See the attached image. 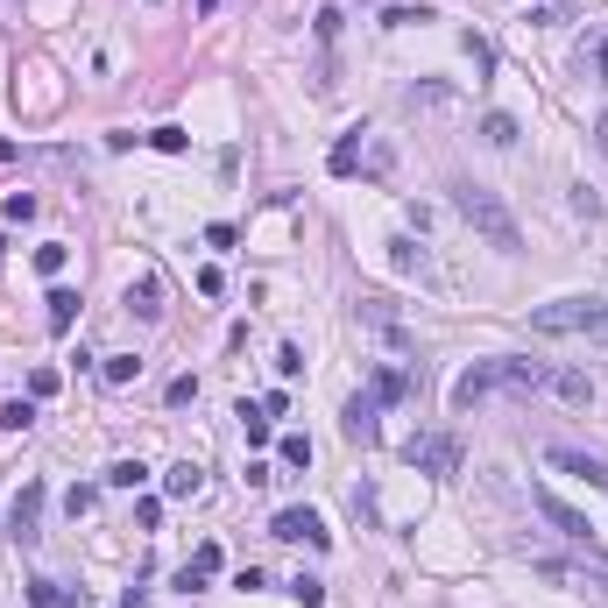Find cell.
I'll return each instance as SVG.
<instances>
[{
    "mask_svg": "<svg viewBox=\"0 0 608 608\" xmlns=\"http://www.w3.org/2000/svg\"><path fill=\"white\" fill-rule=\"evenodd\" d=\"M545 361H516V354H496V361H474L460 382H453V410H474L481 397H496V390H545Z\"/></svg>",
    "mask_w": 608,
    "mask_h": 608,
    "instance_id": "1",
    "label": "cell"
},
{
    "mask_svg": "<svg viewBox=\"0 0 608 608\" xmlns=\"http://www.w3.org/2000/svg\"><path fill=\"white\" fill-rule=\"evenodd\" d=\"M530 333L545 340H608V298H559L530 311Z\"/></svg>",
    "mask_w": 608,
    "mask_h": 608,
    "instance_id": "2",
    "label": "cell"
},
{
    "mask_svg": "<svg viewBox=\"0 0 608 608\" xmlns=\"http://www.w3.org/2000/svg\"><path fill=\"white\" fill-rule=\"evenodd\" d=\"M453 205H460V219L489 241V248H523V234H516V219H509V205L489 192V185H474V177H460L453 185Z\"/></svg>",
    "mask_w": 608,
    "mask_h": 608,
    "instance_id": "3",
    "label": "cell"
},
{
    "mask_svg": "<svg viewBox=\"0 0 608 608\" xmlns=\"http://www.w3.org/2000/svg\"><path fill=\"white\" fill-rule=\"evenodd\" d=\"M573 552H580V559H530V573L552 580V587H580V580H587V587L608 595V552L602 545H573Z\"/></svg>",
    "mask_w": 608,
    "mask_h": 608,
    "instance_id": "4",
    "label": "cell"
},
{
    "mask_svg": "<svg viewBox=\"0 0 608 608\" xmlns=\"http://www.w3.org/2000/svg\"><path fill=\"white\" fill-rule=\"evenodd\" d=\"M530 509H538V516H545V523H552L566 545H595V523H587V516H580L573 503H559L552 489H530Z\"/></svg>",
    "mask_w": 608,
    "mask_h": 608,
    "instance_id": "5",
    "label": "cell"
},
{
    "mask_svg": "<svg viewBox=\"0 0 608 608\" xmlns=\"http://www.w3.org/2000/svg\"><path fill=\"white\" fill-rule=\"evenodd\" d=\"M269 538H283V545H311V552L333 545V530L318 523V509H276V516H269Z\"/></svg>",
    "mask_w": 608,
    "mask_h": 608,
    "instance_id": "6",
    "label": "cell"
},
{
    "mask_svg": "<svg viewBox=\"0 0 608 608\" xmlns=\"http://www.w3.org/2000/svg\"><path fill=\"white\" fill-rule=\"evenodd\" d=\"M7 538L14 545H36L43 538V481H21V496L7 509Z\"/></svg>",
    "mask_w": 608,
    "mask_h": 608,
    "instance_id": "7",
    "label": "cell"
},
{
    "mask_svg": "<svg viewBox=\"0 0 608 608\" xmlns=\"http://www.w3.org/2000/svg\"><path fill=\"white\" fill-rule=\"evenodd\" d=\"M340 431H347L354 446H375V439H382V397H375V390H368V397H347Z\"/></svg>",
    "mask_w": 608,
    "mask_h": 608,
    "instance_id": "8",
    "label": "cell"
},
{
    "mask_svg": "<svg viewBox=\"0 0 608 608\" xmlns=\"http://www.w3.org/2000/svg\"><path fill=\"white\" fill-rule=\"evenodd\" d=\"M545 460H552L559 474H580L587 489H602V496H608V460H602V453H580V446H552Z\"/></svg>",
    "mask_w": 608,
    "mask_h": 608,
    "instance_id": "9",
    "label": "cell"
},
{
    "mask_svg": "<svg viewBox=\"0 0 608 608\" xmlns=\"http://www.w3.org/2000/svg\"><path fill=\"white\" fill-rule=\"evenodd\" d=\"M410 467H431V474H460V439H410Z\"/></svg>",
    "mask_w": 608,
    "mask_h": 608,
    "instance_id": "10",
    "label": "cell"
},
{
    "mask_svg": "<svg viewBox=\"0 0 608 608\" xmlns=\"http://www.w3.org/2000/svg\"><path fill=\"white\" fill-rule=\"evenodd\" d=\"M545 390H552L559 404H595V382H587L580 368H552V375H545Z\"/></svg>",
    "mask_w": 608,
    "mask_h": 608,
    "instance_id": "11",
    "label": "cell"
},
{
    "mask_svg": "<svg viewBox=\"0 0 608 608\" xmlns=\"http://www.w3.org/2000/svg\"><path fill=\"white\" fill-rule=\"evenodd\" d=\"M199 489H205V467H199V460H177V467L163 474V496H177V503H185V496H199Z\"/></svg>",
    "mask_w": 608,
    "mask_h": 608,
    "instance_id": "12",
    "label": "cell"
},
{
    "mask_svg": "<svg viewBox=\"0 0 608 608\" xmlns=\"http://www.w3.org/2000/svg\"><path fill=\"white\" fill-rule=\"evenodd\" d=\"M100 375L113 382V390H127V382L142 375V354H100Z\"/></svg>",
    "mask_w": 608,
    "mask_h": 608,
    "instance_id": "13",
    "label": "cell"
},
{
    "mask_svg": "<svg viewBox=\"0 0 608 608\" xmlns=\"http://www.w3.org/2000/svg\"><path fill=\"white\" fill-rule=\"evenodd\" d=\"M127 311H142V318H156V311H163V283H156V276H142V283H127Z\"/></svg>",
    "mask_w": 608,
    "mask_h": 608,
    "instance_id": "14",
    "label": "cell"
},
{
    "mask_svg": "<svg viewBox=\"0 0 608 608\" xmlns=\"http://www.w3.org/2000/svg\"><path fill=\"white\" fill-rule=\"evenodd\" d=\"M29 602H36V608H86V595H71V587H57V580H36Z\"/></svg>",
    "mask_w": 608,
    "mask_h": 608,
    "instance_id": "15",
    "label": "cell"
},
{
    "mask_svg": "<svg viewBox=\"0 0 608 608\" xmlns=\"http://www.w3.org/2000/svg\"><path fill=\"white\" fill-rule=\"evenodd\" d=\"M354 163H361V127H354V135H347V142L325 156V170H333V177H354Z\"/></svg>",
    "mask_w": 608,
    "mask_h": 608,
    "instance_id": "16",
    "label": "cell"
},
{
    "mask_svg": "<svg viewBox=\"0 0 608 608\" xmlns=\"http://www.w3.org/2000/svg\"><path fill=\"white\" fill-rule=\"evenodd\" d=\"M71 318H78V291H64V283H57V291H50V325H57V333H71Z\"/></svg>",
    "mask_w": 608,
    "mask_h": 608,
    "instance_id": "17",
    "label": "cell"
},
{
    "mask_svg": "<svg viewBox=\"0 0 608 608\" xmlns=\"http://www.w3.org/2000/svg\"><path fill=\"white\" fill-rule=\"evenodd\" d=\"M481 142H496V149H516V113H489V120H481Z\"/></svg>",
    "mask_w": 608,
    "mask_h": 608,
    "instance_id": "18",
    "label": "cell"
},
{
    "mask_svg": "<svg viewBox=\"0 0 608 608\" xmlns=\"http://www.w3.org/2000/svg\"><path fill=\"white\" fill-rule=\"evenodd\" d=\"M29 424H36V397H14L0 410V431H29Z\"/></svg>",
    "mask_w": 608,
    "mask_h": 608,
    "instance_id": "19",
    "label": "cell"
},
{
    "mask_svg": "<svg viewBox=\"0 0 608 608\" xmlns=\"http://www.w3.org/2000/svg\"><path fill=\"white\" fill-rule=\"evenodd\" d=\"M106 481H113V489H142V481H149V467H142V460H113V467H106Z\"/></svg>",
    "mask_w": 608,
    "mask_h": 608,
    "instance_id": "20",
    "label": "cell"
},
{
    "mask_svg": "<svg viewBox=\"0 0 608 608\" xmlns=\"http://www.w3.org/2000/svg\"><path fill=\"white\" fill-rule=\"evenodd\" d=\"M276 460H283V467H311V439H304V431H291V439L276 446Z\"/></svg>",
    "mask_w": 608,
    "mask_h": 608,
    "instance_id": "21",
    "label": "cell"
},
{
    "mask_svg": "<svg viewBox=\"0 0 608 608\" xmlns=\"http://www.w3.org/2000/svg\"><path fill=\"white\" fill-rule=\"evenodd\" d=\"M149 142H156V149H163V156H185V149H192V135H185V127H156V135H149Z\"/></svg>",
    "mask_w": 608,
    "mask_h": 608,
    "instance_id": "22",
    "label": "cell"
},
{
    "mask_svg": "<svg viewBox=\"0 0 608 608\" xmlns=\"http://www.w3.org/2000/svg\"><path fill=\"white\" fill-rule=\"evenodd\" d=\"M64 255H71V248L50 241V248H36V269H43V276H64Z\"/></svg>",
    "mask_w": 608,
    "mask_h": 608,
    "instance_id": "23",
    "label": "cell"
},
{
    "mask_svg": "<svg viewBox=\"0 0 608 608\" xmlns=\"http://www.w3.org/2000/svg\"><path fill=\"white\" fill-rule=\"evenodd\" d=\"M291 595H298L304 608H318V602H325V580H311V573H298V580H291Z\"/></svg>",
    "mask_w": 608,
    "mask_h": 608,
    "instance_id": "24",
    "label": "cell"
},
{
    "mask_svg": "<svg viewBox=\"0 0 608 608\" xmlns=\"http://www.w3.org/2000/svg\"><path fill=\"white\" fill-rule=\"evenodd\" d=\"M390 262H397V269H404V276H410V269H424V255H417V248H410V241H390Z\"/></svg>",
    "mask_w": 608,
    "mask_h": 608,
    "instance_id": "25",
    "label": "cell"
},
{
    "mask_svg": "<svg viewBox=\"0 0 608 608\" xmlns=\"http://www.w3.org/2000/svg\"><path fill=\"white\" fill-rule=\"evenodd\" d=\"M29 397H36V404L57 397V368H36V375H29Z\"/></svg>",
    "mask_w": 608,
    "mask_h": 608,
    "instance_id": "26",
    "label": "cell"
},
{
    "mask_svg": "<svg viewBox=\"0 0 608 608\" xmlns=\"http://www.w3.org/2000/svg\"><path fill=\"white\" fill-rule=\"evenodd\" d=\"M410 21H431V14H424V7H390V14H382V29H410Z\"/></svg>",
    "mask_w": 608,
    "mask_h": 608,
    "instance_id": "27",
    "label": "cell"
},
{
    "mask_svg": "<svg viewBox=\"0 0 608 608\" xmlns=\"http://www.w3.org/2000/svg\"><path fill=\"white\" fill-rule=\"evenodd\" d=\"M580 64H587L595 78H608V36H602V43H595V50H580Z\"/></svg>",
    "mask_w": 608,
    "mask_h": 608,
    "instance_id": "28",
    "label": "cell"
},
{
    "mask_svg": "<svg viewBox=\"0 0 608 608\" xmlns=\"http://www.w3.org/2000/svg\"><path fill=\"white\" fill-rule=\"evenodd\" d=\"M192 397H199V382H192V375H177V382H170V410H185Z\"/></svg>",
    "mask_w": 608,
    "mask_h": 608,
    "instance_id": "29",
    "label": "cell"
},
{
    "mask_svg": "<svg viewBox=\"0 0 608 608\" xmlns=\"http://www.w3.org/2000/svg\"><path fill=\"white\" fill-rule=\"evenodd\" d=\"M595 142H602V156H608V113H602V120H595Z\"/></svg>",
    "mask_w": 608,
    "mask_h": 608,
    "instance_id": "30",
    "label": "cell"
},
{
    "mask_svg": "<svg viewBox=\"0 0 608 608\" xmlns=\"http://www.w3.org/2000/svg\"><path fill=\"white\" fill-rule=\"evenodd\" d=\"M212 7H219V0H199V14H212Z\"/></svg>",
    "mask_w": 608,
    "mask_h": 608,
    "instance_id": "31",
    "label": "cell"
}]
</instances>
